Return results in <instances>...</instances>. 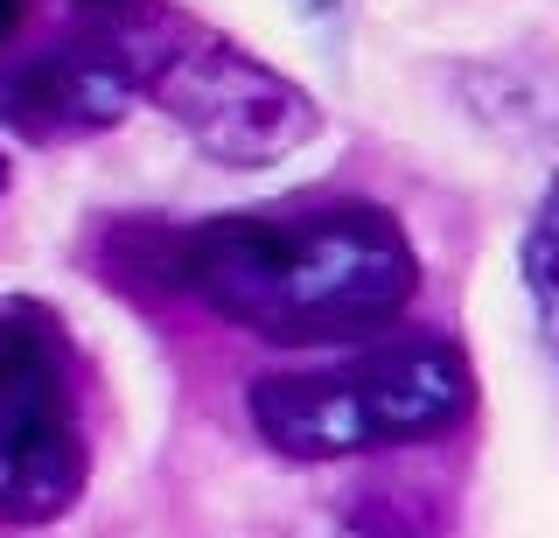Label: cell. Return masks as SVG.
Here are the masks:
<instances>
[{"instance_id": "6da1fadb", "label": "cell", "mask_w": 559, "mask_h": 538, "mask_svg": "<svg viewBox=\"0 0 559 538\" xmlns=\"http://www.w3.org/2000/svg\"><path fill=\"white\" fill-rule=\"evenodd\" d=\"M168 280L266 343H343L399 322L419 252L384 203H273L168 238Z\"/></svg>"}, {"instance_id": "7a4b0ae2", "label": "cell", "mask_w": 559, "mask_h": 538, "mask_svg": "<svg viewBox=\"0 0 559 538\" xmlns=\"http://www.w3.org/2000/svg\"><path fill=\"white\" fill-rule=\"evenodd\" d=\"M476 413V363L448 336L273 371L252 385V427L287 462H349L371 447H413Z\"/></svg>"}, {"instance_id": "3957f363", "label": "cell", "mask_w": 559, "mask_h": 538, "mask_svg": "<svg viewBox=\"0 0 559 538\" xmlns=\"http://www.w3.org/2000/svg\"><path fill=\"white\" fill-rule=\"evenodd\" d=\"M92 447L78 413V357L57 308L35 294L0 301V517L57 525L84 497Z\"/></svg>"}, {"instance_id": "277c9868", "label": "cell", "mask_w": 559, "mask_h": 538, "mask_svg": "<svg viewBox=\"0 0 559 538\" xmlns=\"http://www.w3.org/2000/svg\"><path fill=\"white\" fill-rule=\"evenodd\" d=\"M147 98L224 168H266L322 133V106L294 77L189 22L147 28Z\"/></svg>"}, {"instance_id": "5b68a950", "label": "cell", "mask_w": 559, "mask_h": 538, "mask_svg": "<svg viewBox=\"0 0 559 538\" xmlns=\"http://www.w3.org/2000/svg\"><path fill=\"white\" fill-rule=\"evenodd\" d=\"M147 98V28H92L0 77V119L22 141H92Z\"/></svg>"}, {"instance_id": "8992f818", "label": "cell", "mask_w": 559, "mask_h": 538, "mask_svg": "<svg viewBox=\"0 0 559 538\" xmlns=\"http://www.w3.org/2000/svg\"><path fill=\"white\" fill-rule=\"evenodd\" d=\"M518 273H524V294H532V315H538V343H546L552 363H559V176L546 182L532 224H524Z\"/></svg>"}, {"instance_id": "52a82bcc", "label": "cell", "mask_w": 559, "mask_h": 538, "mask_svg": "<svg viewBox=\"0 0 559 538\" xmlns=\"http://www.w3.org/2000/svg\"><path fill=\"white\" fill-rule=\"evenodd\" d=\"M98 28H154L162 22V0H78Z\"/></svg>"}, {"instance_id": "ba28073f", "label": "cell", "mask_w": 559, "mask_h": 538, "mask_svg": "<svg viewBox=\"0 0 559 538\" xmlns=\"http://www.w3.org/2000/svg\"><path fill=\"white\" fill-rule=\"evenodd\" d=\"M349 538H427L413 525V517H392V511H364L357 525H349Z\"/></svg>"}, {"instance_id": "9c48e42d", "label": "cell", "mask_w": 559, "mask_h": 538, "mask_svg": "<svg viewBox=\"0 0 559 538\" xmlns=\"http://www.w3.org/2000/svg\"><path fill=\"white\" fill-rule=\"evenodd\" d=\"M22 8H28V0H0V43L14 36V22H22Z\"/></svg>"}, {"instance_id": "30bf717a", "label": "cell", "mask_w": 559, "mask_h": 538, "mask_svg": "<svg viewBox=\"0 0 559 538\" xmlns=\"http://www.w3.org/2000/svg\"><path fill=\"white\" fill-rule=\"evenodd\" d=\"M301 8H314V14H336V0H301Z\"/></svg>"}, {"instance_id": "8fae6325", "label": "cell", "mask_w": 559, "mask_h": 538, "mask_svg": "<svg viewBox=\"0 0 559 538\" xmlns=\"http://www.w3.org/2000/svg\"><path fill=\"white\" fill-rule=\"evenodd\" d=\"M0 196H8V154H0Z\"/></svg>"}]
</instances>
